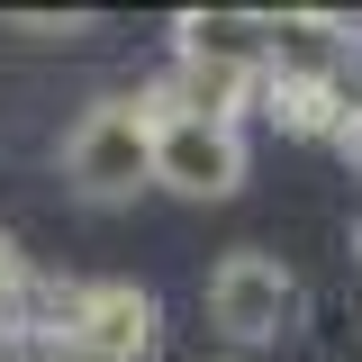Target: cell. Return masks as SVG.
Instances as JSON below:
<instances>
[{"label":"cell","mask_w":362,"mask_h":362,"mask_svg":"<svg viewBox=\"0 0 362 362\" xmlns=\"http://www.w3.org/2000/svg\"><path fill=\"white\" fill-rule=\"evenodd\" d=\"M64 181L100 199V209H118L136 190H154V109H145V90H118V100H90L73 136H64Z\"/></svg>","instance_id":"1"},{"label":"cell","mask_w":362,"mask_h":362,"mask_svg":"<svg viewBox=\"0 0 362 362\" xmlns=\"http://www.w3.org/2000/svg\"><path fill=\"white\" fill-rule=\"evenodd\" d=\"M45 335H64L82 362H145L163 335V308H154L145 281H54Z\"/></svg>","instance_id":"2"},{"label":"cell","mask_w":362,"mask_h":362,"mask_svg":"<svg viewBox=\"0 0 362 362\" xmlns=\"http://www.w3.org/2000/svg\"><path fill=\"white\" fill-rule=\"evenodd\" d=\"M209 317H218V335H235V344L290 335L299 326V281H290V263L263 254V245L218 254V272H209Z\"/></svg>","instance_id":"3"},{"label":"cell","mask_w":362,"mask_h":362,"mask_svg":"<svg viewBox=\"0 0 362 362\" xmlns=\"http://www.w3.org/2000/svg\"><path fill=\"white\" fill-rule=\"evenodd\" d=\"M154 190H173V199H235L245 190V127L154 109Z\"/></svg>","instance_id":"4"},{"label":"cell","mask_w":362,"mask_h":362,"mask_svg":"<svg viewBox=\"0 0 362 362\" xmlns=\"http://www.w3.org/2000/svg\"><path fill=\"white\" fill-rule=\"evenodd\" d=\"M173 54L181 64H226V73H272V9H181Z\"/></svg>","instance_id":"5"},{"label":"cell","mask_w":362,"mask_h":362,"mask_svg":"<svg viewBox=\"0 0 362 362\" xmlns=\"http://www.w3.org/2000/svg\"><path fill=\"white\" fill-rule=\"evenodd\" d=\"M254 109H263V118H272L281 136H308V145H335V127L354 118V109H344V82H335V73H263Z\"/></svg>","instance_id":"6"},{"label":"cell","mask_w":362,"mask_h":362,"mask_svg":"<svg viewBox=\"0 0 362 362\" xmlns=\"http://www.w3.org/2000/svg\"><path fill=\"white\" fill-rule=\"evenodd\" d=\"M45 290H54V281H45V272L18 254V235L0 226V326H45Z\"/></svg>","instance_id":"7"},{"label":"cell","mask_w":362,"mask_h":362,"mask_svg":"<svg viewBox=\"0 0 362 362\" xmlns=\"http://www.w3.org/2000/svg\"><path fill=\"white\" fill-rule=\"evenodd\" d=\"M9 362H82L64 335H45V326H18V344H9Z\"/></svg>","instance_id":"8"},{"label":"cell","mask_w":362,"mask_h":362,"mask_svg":"<svg viewBox=\"0 0 362 362\" xmlns=\"http://www.w3.org/2000/svg\"><path fill=\"white\" fill-rule=\"evenodd\" d=\"M335 82H344V109H362V18H344V64H335Z\"/></svg>","instance_id":"9"},{"label":"cell","mask_w":362,"mask_h":362,"mask_svg":"<svg viewBox=\"0 0 362 362\" xmlns=\"http://www.w3.org/2000/svg\"><path fill=\"white\" fill-rule=\"evenodd\" d=\"M335 154H344V163H354V173H362V109H354V118H344V127H335Z\"/></svg>","instance_id":"10"},{"label":"cell","mask_w":362,"mask_h":362,"mask_svg":"<svg viewBox=\"0 0 362 362\" xmlns=\"http://www.w3.org/2000/svg\"><path fill=\"white\" fill-rule=\"evenodd\" d=\"M9 344H18V326H0V362H9Z\"/></svg>","instance_id":"11"}]
</instances>
